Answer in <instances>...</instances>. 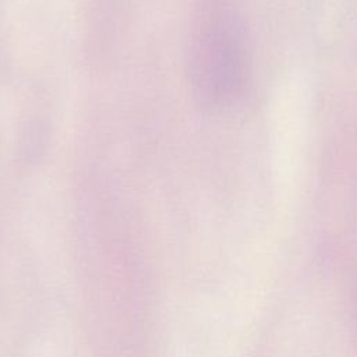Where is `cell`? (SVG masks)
<instances>
[{"label":"cell","instance_id":"1","mask_svg":"<svg viewBox=\"0 0 357 357\" xmlns=\"http://www.w3.org/2000/svg\"><path fill=\"white\" fill-rule=\"evenodd\" d=\"M187 71L192 95L211 112L231 107L245 89L250 52L234 0H197L191 17Z\"/></svg>","mask_w":357,"mask_h":357}]
</instances>
